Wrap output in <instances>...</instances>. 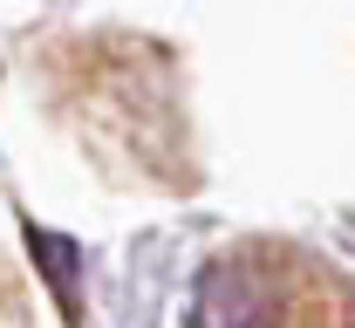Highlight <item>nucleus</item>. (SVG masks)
<instances>
[{"instance_id": "nucleus-2", "label": "nucleus", "mask_w": 355, "mask_h": 328, "mask_svg": "<svg viewBox=\"0 0 355 328\" xmlns=\"http://www.w3.org/2000/svg\"><path fill=\"white\" fill-rule=\"evenodd\" d=\"M28 253L48 267V287H55V294L76 308V274H83V253H76L62 233H42V226H28Z\"/></svg>"}, {"instance_id": "nucleus-1", "label": "nucleus", "mask_w": 355, "mask_h": 328, "mask_svg": "<svg viewBox=\"0 0 355 328\" xmlns=\"http://www.w3.org/2000/svg\"><path fill=\"white\" fill-rule=\"evenodd\" d=\"M260 274H246L239 260H212L198 274V301H191V328H260Z\"/></svg>"}]
</instances>
